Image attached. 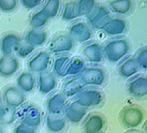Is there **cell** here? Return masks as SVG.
<instances>
[{"mask_svg":"<svg viewBox=\"0 0 147 133\" xmlns=\"http://www.w3.org/2000/svg\"><path fill=\"white\" fill-rule=\"evenodd\" d=\"M125 133H143V132H140V131H138V130L133 129V130H129V131H127V132H125Z\"/></svg>","mask_w":147,"mask_h":133,"instance_id":"38","label":"cell"},{"mask_svg":"<svg viewBox=\"0 0 147 133\" xmlns=\"http://www.w3.org/2000/svg\"><path fill=\"white\" fill-rule=\"evenodd\" d=\"M96 2L94 0H78L75 1L77 16H87L91 13L94 8L96 6Z\"/></svg>","mask_w":147,"mask_h":133,"instance_id":"28","label":"cell"},{"mask_svg":"<svg viewBox=\"0 0 147 133\" xmlns=\"http://www.w3.org/2000/svg\"><path fill=\"white\" fill-rule=\"evenodd\" d=\"M51 63V55L46 50H40L34 55L27 62V67L30 73L40 74L47 70Z\"/></svg>","mask_w":147,"mask_h":133,"instance_id":"7","label":"cell"},{"mask_svg":"<svg viewBox=\"0 0 147 133\" xmlns=\"http://www.w3.org/2000/svg\"><path fill=\"white\" fill-rule=\"evenodd\" d=\"M119 119L121 123L128 129L140 127L146 119V112L142 106L138 105H129L122 108Z\"/></svg>","mask_w":147,"mask_h":133,"instance_id":"2","label":"cell"},{"mask_svg":"<svg viewBox=\"0 0 147 133\" xmlns=\"http://www.w3.org/2000/svg\"><path fill=\"white\" fill-rule=\"evenodd\" d=\"M36 86V80L32 73L29 71H23L20 73L16 78V87L22 93L32 92Z\"/></svg>","mask_w":147,"mask_h":133,"instance_id":"21","label":"cell"},{"mask_svg":"<svg viewBox=\"0 0 147 133\" xmlns=\"http://www.w3.org/2000/svg\"><path fill=\"white\" fill-rule=\"evenodd\" d=\"M80 78L85 86L102 87L107 80V73L102 67L91 66L84 68Z\"/></svg>","mask_w":147,"mask_h":133,"instance_id":"4","label":"cell"},{"mask_svg":"<svg viewBox=\"0 0 147 133\" xmlns=\"http://www.w3.org/2000/svg\"><path fill=\"white\" fill-rule=\"evenodd\" d=\"M46 125L50 132L59 133L65 130L66 121L59 115H51L47 113L46 116Z\"/></svg>","mask_w":147,"mask_h":133,"instance_id":"25","label":"cell"},{"mask_svg":"<svg viewBox=\"0 0 147 133\" xmlns=\"http://www.w3.org/2000/svg\"><path fill=\"white\" fill-rule=\"evenodd\" d=\"M21 123L30 126L32 128H37L41 123V113L37 106L32 104L23 106L21 110L16 113Z\"/></svg>","mask_w":147,"mask_h":133,"instance_id":"6","label":"cell"},{"mask_svg":"<svg viewBox=\"0 0 147 133\" xmlns=\"http://www.w3.org/2000/svg\"><path fill=\"white\" fill-rule=\"evenodd\" d=\"M48 35L45 30L42 29H29L27 31L24 42L32 45L33 47H40L44 45L47 41Z\"/></svg>","mask_w":147,"mask_h":133,"instance_id":"23","label":"cell"},{"mask_svg":"<svg viewBox=\"0 0 147 133\" xmlns=\"http://www.w3.org/2000/svg\"><path fill=\"white\" fill-rule=\"evenodd\" d=\"M127 22L121 17H110L101 29L110 36H116L124 34L127 29Z\"/></svg>","mask_w":147,"mask_h":133,"instance_id":"14","label":"cell"},{"mask_svg":"<svg viewBox=\"0 0 147 133\" xmlns=\"http://www.w3.org/2000/svg\"><path fill=\"white\" fill-rule=\"evenodd\" d=\"M74 41L68 33L56 34L48 44L49 52L52 54H64L72 50Z\"/></svg>","mask_w":147,"mask_h":133,"instance_id":"5","label":"cell"},{"mask_svg":"<svg viewBox=\"0 0 147 133\" xmlns=\"http://www.w3.org/2000/svg\"><path fill=\"white\" fill-rule=\"evenodd\" d=\"M66 103V97L61 93H54L51 94L46 101V107L48 114L60 115L64 112Z\"/></svg>","mask_w":147,"mask_h":133,"instance_id":"15","label":"cell"},{"mask_svg":"<svg viewBox=\"0 0 147 133\" xmlns=\"http://www.w3.org/2000/svg\"><path fill=\"white\" fill-rule=\"evenodd\" d=\"M85 68H86L85 61L82 57L79 56L71 57L67 68V76L68 75L77 76L78 74H81Z\"/></svg>","mask_w":147,"mask_h":133,"instance_id":"27","label":"cell"},{"mask_svg":"<svg viewBox=\"0 0 147 133\" xmlns=\"http://www.w3.org/2000/svg\"><path fill=\"white\" fill-rule=\"evenodd\" d=\"M20 68L18 59L14 55L0 56V76L8 78L14 75Z\"/></svg>","mask_w":147,"mask_h":133,"instance_id":"17","label":"cell"},{"mask_svg":"<svg viewBox=\"0 0 147 133\" xmlns=\"http://www.w3.org/2000/svg\"><path fill=\"white\" fill-rule=\"evenodd\" d=\"M109 8L114 13L126 15L132 11L134 3L130 0H113L109 2Z\"/></svg>","mask_w":147,"mask_h":133,"instance_id":"26","label":"cell"},{"mask_svg":"<svg viewBox=\"0 0 147 133\" xmlns=\"http://www.w3.org/2000/svg\"><path fill=\"white\" fill-rule=\"evenodd\" d=\"M60 4L61 2L59 0H48L44 3L41 10L49 19L54 18L58 16L60 10Z\"/></svg>","mask_w":147,"mask_h":133,"instance_id":"31","label":"cell"},{"mask_svg":"<svg viewBox=\"0 0 147 133\" xmlns=\"http://www.w3.org/2000/svg\"><path fill=\"white\" fill-rule=\"evenodd\" d=\"M22 42L20 35L15 32L9 31L3 34L0 39V51L3 55H12Z\"/></svg>","mask_w":147,"mask_h":133,"instance_id":"13","label":"cell"},{"mask_svg":"<svg viewBox=\"0 0 147 133\" xmlns=\"http://www.w3.org/2000/svg\"><path fill=\"white\" fill-rule=\"evenodd\" d=\"M134 59L137 64V66L139 67L140 70L143 69V70H146L147 68V48L146 46H143L140 48H139L136 53L135 55L134 56Z\"/></svg>","mask_w":147,"mask_h":133,"instance_id":"33","label":"cell"},{"mask_svg":"<svg viewBox=\"0 0 147 133\" xmlns=\"http://www.w3.org/2000/svg\"><path fill=\"white\" fill-rule=\"evenodd\" d=\"M3 100L5 105L16 109L26 101V96L18 87L13 85L6 86L3 90Z\"/></svg>","mask_w":147,"mask_h":133,"instance_id":"9","label":"cell"},{"mask_svg":"<svg viewBox=\"0 0 147 133\" xmlns=\"http://www.w3.org/2000/svg\"><path fill=\"white\" fill-rule=\"evenodd\" d=\"M17 115L16 109L6 105L2 106L0 108V123L6 125H12L16 120Z\"/></svg>","mask_w":147,"mask_h":133,"instance_id":"29","label":"cell"},{"mask_svg":"<svg viewBox=\"0 0 147 133\" xmlns=\"http://www.w3.org/2000/svg\"><path fill=\"white\" fill-rule=\"evenodd\" d=\"M109 18L110 10L103 4H96L91 13L87 16L88 23L92 28L96 29H101Z\"/></svg>","mask_w":147,"mask_h":133,"instance_id":"11","label":"cell"},{"mask_svg":"<svg viewBox=\"0 0 147 133\" xmlns=\"http://www.w3.org/2000/svg\"><path fill=\"white\" fill-rule=\"evenodd\" d=\"M129 94L134 98L141 99L147 94V77L146 74L134 76L127 85Z\"/></svg>","mask_w":147,"mask_h":133,"instance_id":"12","label":"cell"},{"mask_svg":"<svg viewBox=\"0 0 147 133\" xmlns=\"http://www.w3.org/2000/svg\"><path fill=\"white\" fill-rule=\"evenodd\" d=\"M0 133H4V131H3V129L2 128V126H0Z\"/></svg>","mask_w":147,"mask_h":133,"instance_id":"39","label":"cell"},{"mask_svg":"<svg viewBox=\"0 0 147 133\" xmlns=\"http://www.w3.org/2000/svg\"><path fill=\"white\" fill-rule=\"evenodd\" d=\"M2 106H3V103H2V99H1V96H0V108L2 107Z\"/></svg>","mask_w":147,"mask_h":133,"instance_id":"40","label":"cell"},{"mask_svg":"<svg viewBox=\"0 0 147 133\" xmlns=\"http://www.w3.org/2000/svg\"><path fill=\"white\" fill-rule=\"evenodd\" d=\"M140 71L139 67L137 66L134 57L128 56L125 60L121 61V62L118 66V73L119 74L125 79H129L135 76Z\"/></svg>","mask_w":147,"mask_h":133,"instance_id":"22","label":"cell"},{"mask_svg":"<svg viewBox=\"0 0 147 133\" xmlns=\"http://www.w3.org/2000/svg\"><path fill=\"white\" fill-rule=\"evenodd\" d=\"M87 113V108L81 106L75 101L67 105L64 109L65 119L72 124H78L81 122L86 117Z\"/></svg>","mask_w":147,"mask_h":133,"instance_id":"18","label":"cell"},{"mask_svg":"<svg viewBox=\"0 0 147 133\" xmlns=\"http://www.w3.org/2000/svg\"><path fill=\"white\" fill-rule=\"evenodd\" d=\"M48 20L49 18L46 16L42 10H39L31 15L29 18V25L33 29H40L47 23Z\"/></svg>","mask_w":147,"mask_h":133,"instance_id":"30","label":"cell"},{"mask_svg":"<svg viewBox=\"0 0 147 133\" xmlns=\"http://www.w3.org/2000/svg\"><path fill=\"white\" fill-rule=\"evenodd\" d=\"M13 133H36V130L35 128H32L22 123H19L14 128Z\"/></svg>","mask_w":147,"mask_h":133,"instance_id":"36","label":"cell"},{"mask_svg":"<svg viewBox=\"0 0 147 133\" xmlns=\"http://www.w3.org/2000/svg\"><path fill=\"white\" fill-rule=\"evenodd\" d=\"M71 60V56L69 55H59L54 58L52 68H53V74L57 77L64 78L67 76V68L68 65Z\"/></svg>","mask_w":147,"mask_h":133,"instance_id":"24","label":"cell"},{"mask_svg":"<svg viewBox=\"0 0 147 133\" xmlns=\"http://www.w3.org/2000/svg\"><path fill=\"white\" fill-rule=\"evenodd\" d=\"M131 46L125 37H115L108 41L102 48L103 55L110 62H118L121 61L130 52Z\"/></svg>","mask_w":147,"mask_h":133,"instance_id":"1","label":"cell"},{"mask_svg":"<svg viewBox=\"0 0 147 133\" xmlns=\"http://www.w3.org/2000/svg\"><path fill=\"white\" fill-rule=\"evenodd\" d=\"M58 86L57 77L51 71H45L39 74L38 76V89L39 92L43 94H48L52 93Z\"/></svg>","mask_w":147,"mask_h":133,"instance_id":"16","label":"cell"},{"mask_svg":"<svg viewBox=\"0 0 147 133\" xmlns=\"http://www.w3.org/2000/svg\"><path fill=\"white\" fill-rule=\"evenodd\" d=\"M104 100L103 93L95 87L84 88L75 96L74 101L83 107H95L102 103Z\"/></svg>","mask_w":147,"mask_h":133,"instance_id":"3","label":"cell"},{"mask_svg":"<svg viewBox=\"0 0 147 133\" xmlns=\"http://www.w3.org/2000/svg\"><path fill=\"white\" fill-rule=\"evenodd\" d=\"M86 86L83 82L80 76H73L65 80L62 84V94L65 97H75Z\"/></svg>","mask_w":147,"mask_h":133,"instance_id":"19","label":"cell"},{"mask_svg":"<svg viewBox=\"0 0 147 133\" xmlns=\"http://www.w3.org/2000/svg\"><path fill=\"white\" fill-rule=\"evenodd\" d=\"M68 34L71 35L73 41L80 43L86 42L93 37L92 29L87 23L82 20L71 23V25L69 27Z\"/></svg>","mask_w":147,"mask_h":133,"instance_id":"8","label":"cell"},{"mask_svg":"<svg viewBox=\"0 0 147 133\" xmlns=\"http://www.w3.org/2000/svg\"><path fill=\"white\" fill-rule=\"evenodd\" d=\"M42 1L40 0H22L21 3L23 7H25L28 10H33L37 8L41 4Z\"/></svg>","mask_w":147,"mask_h":133,"instance_id":"37","label":"cell"},{"mask_svg":"<svg viewBox=\"0 0 147 133\" xmlns=\"http://www.w3.org/2000/svg\"><path fill=\"white\" fill-rule=\"evenodd\" d=\"M82 53L84 59L91 63H100L102 61V48L96 42H90L84 45Z\"/></svg>","mask_w":147,"mask_h":133,"instance_id":"20","label":"cell"},{"mask_svg":"<svg viewBox=\"0 0 147 133\" xmlns=\"http://www.w3.org/2000/svg\"><path fill=\"white\" fill-rule=\"evenodd\" d=\"M77 10L75 1L66 2L61 11V18L65 21H72L77 18Z\"/></svg>","mask_w":147,"mask_h":133,"instance_id":"32","label":"cell"},{"mask_svg":"<svg viewBox=\"0 0 147 133\" xmlns=\"http://www.w3.org/2000/svg\"><path fill=\"white\" fill-rule=\"evenodd\" d=\"M18 6V1L16 0H0V11L4 13L13 12Z\"/></svg>","mask_w":147,"mask_h":133,"instance_id":"35","label":"cell"},{"mask_svg":"<svg viewBox=\"0 0 147 133\" xmlns=\"http://www.w3.org/2000/svg\"><path fill=\"white\" fill-rule=\"evenodd\" d=\"M106 126L105 117L97 112H94L86 115L83 123L84 133H101Z\"/></svg>","mask_w":147,"mask_h":133,"instance_id":"10","label":"cell"},{"mask_svg":"<svg viewBox=\"0 0 147 133\" xmlns=\"http://www.w3.org/2000/svg\"><path fill=\"white\" fill-rule=\"evenodd\" d=\"M35 48L33 47L32 45L28 44V42H22L20 43L19 47L17 48L16 51V55L19 57V58H27L28 56H29L34 51Z\"/></svg>","mask_w":147,"mask_h":133,"instance_id":"34","label":"cell"}]
</instances>
